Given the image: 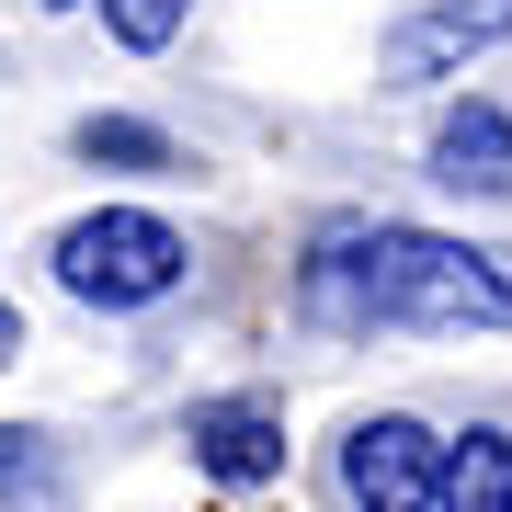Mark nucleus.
<instances>
[{
    "instance_id": "f257e3e1",
    "label": "nucleus",
    "mask_w": 512,
    "mask_h": 512,
    "mask_svg": "<svg viewBox=\"0 0 512 512\" xmlns=\"http://www.w3.org/2000/svg\"><path fill=\"white\" fill-rule=\"evenodd\" d=\"M296 308L330 330H512V251L399 217H342L296 262Z\"/></svg>"
},
{
    "instance_id": "f03ea898",
    "label": "nucleus",
    "mask_w": 512,
    "mask_h": 512,
    "mask_svg": "<svg viewBox=\"0 0 512 512\" xmlns=\"http://www.w3.org/2000/svg\"><path fill=\"white\" fill-rule=\"evenodd\" d=\"M57 285L80 296V308H160L171 285H183V228L148 217V205H103V217H69L57 228Z\"/></svg>"
},
{
    "instance_id": "7ed1b4c3",
    "label": "nucleus",
    "mask_w": 512,
    "mask_h": 512,
    "mask_svg": "<svg viewBox=\"0 0 512 512\" xmlns=\"http://www.w3.org/2000/svg\"><path fill=\"white\" fill-rule=\"evenodd\" d=\"M342 501L353 512H444V444L410 410H376L342 433Z\"/></svg>"
},
{
    "instance_id": "20e7f679",
    "label": "nucleus",
    "mask_w": 512,
    "mask_h": 512,
    "mask_svg": "<svg viewBox=\"0 0 512 512\" xmlns=\"http://www.w3.org/2000/svg\"><path fill=\"white\" fill-rule=\"evenodd\" d=\"M490 46H512V0H421V12L387 23L376 80L387 92H421V80H456L467 57H490Z\"/></svg>"
},
{
    "instance_id": "39448f33",
    "label": "nucleus",
    "mask_w": 512,
    "mask_h": 512,
    "mask_svg": "<svg viewBox=\"0 0 512 512\" xmlns=\"http://www.w3.org/2000/svg\"><path fill=\"white\" fill-rule=\"evenodd\" d=\"M183 444H194V467H205V478H228V490H262V478H285V410H274V399H194Z\"/></svg>"
},
{
    "instance_id": "423d86ee",
    "label": "nucleus",
    "mask_w": 512,
    "mask_h": 512,
    "mask_svg": "<svg viewBox=\"0 0 512 512\" xmlns=\"http://www.w3.org/2000/svg\"><path fill=\"white\" fill-rule=\"evenodd\" d=\"M433 183L444 194H512V114L501 103H456L433 126Z\"/></svg>"
},
{
    "instance_id": "0eeeda50",
    "label": "nucleus",
    "mask_w": 512,
    "mask_h": 512,
    "mask_svg": "<svg viewBox=\"0 0 512 512\" xmlns=\"http://www.w3.org/2000/svg\"><path fill=\"white\" fill-rule=\"evenodd\" d=\"M444 512H512V433H456L444 444Z\"/></svg>"
},
{
    "instance_id": "6e6552de",
    "label": "nucleus",
    "mask_w": 512,
    "mask_h": 512,
    "mask_svg": "<svg viewBox=\"0 0 512 512\" xmlns=\"http://www.w3.org/2000/svg\"><path fill=\"white\" fill-rule=\"evenodd\" d=\"M0 512H69V467H57L46 433H12L0 421Z\"/></svg>"
},
{
    "instance_id": "1a4fd4ad",
    "label": "nucleus",
    "mask_w": 512,
    "mask_h": 512,
    "mask_svg": "<svg viewBox=\"0 0 512 512\" xmlns=\"http://www.w3.org/2000/svg\"><path fill=\"white\" fill-rule=\"evenodd\" d=\"M80 160H126V171H171V137L137 126V114H92L80 126Z\"/></svg>"
},
{
    "instance_id": "9d476101",
    "label": "nucleus",
    "mask_w": 512,
    "mask_h": 512,
    "mask_svg": "<svg viewBox=\"0 0 512 512\" xmlns=\"http://www.w3.org/2000/svg\"><path fill=\"white\" fill-rule=\"evenodd\" d=\"M92 12L114 23V46H137V57H160L171 35H183V12H194V0H92Z\"/></svg>"
},
{
    "instance_id": "9b49d317",
    "label": "nucleus",
    "mask_w": 512,
    "mask_h": 512,
    "mask_svg": "<svg viewBox=\"0 0 512 512\" xmlns=\"http://www.w3.org/2000/svg\"><path fill=\"white\" fill-rule=\"evenodd\" d=\"M12 353H23V319H12V308H0V365H12Z\"/></svg>"
}]
</instances>
